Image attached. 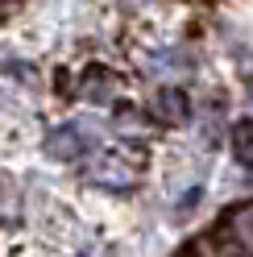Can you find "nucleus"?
<instances>
[{"mask_svg": "<svg viewBox=\"0 0 253 257\" xmlns=\"http://www.w3.org/2000/svg\"><path fill=\"white\" fill-rule=\"evenodd\" d=\"M21 216V191H17V179L9 170H0V228L17 224Z\"/></svg>", "mask_w": 253, "mask_h": 257, "instance_id": "nucleus-6", "label": "nucleus"}, {"mask_svg": "<svg viewBox=\"0 0 253 257\" xmlns=\"http://www.w3.org/2000/svg\"><path fill=\"white\" fill-rule=\"evenodd\" d=\"M79 91H83V100H91V104H112L116 91H120V75L108 71V67H87L83 79H79Z\"/></svg>", "mask_w": 253, "mask_h": 257, "instance_id": "nucleus-5", "label": "nucleus"}, {"mask_svg": "<svg viewBox=\"0 0 253 257\" xmlns=\"http://www.w3.org/2000/svg\"><path fill=\"white\" fill-rule=\"evenodd\" d=\"M87 179L96 187H104V191H133L137 179H141V170L120 150H104V154H96L87 162Z\"/></svg>", "mask_w": 253, "mask_h": 257, "instance_id": "nucleus-1", "label": "nucleus"}, {"mask_svg": "<svg viewBox=\"0 0 253 257\" xmlns=\"http://www.w3.org/2000/svg\"><path fill=\"white\" fill-rule=\"evenodd\" d=\"M232 146H236V154H253V120H241L232 128Z\"/></svg>", "mask_w": 253, "mask_h": 257, "instance_id": "nucleus-9", "label": "nucleus"}, {"mask_svg": "<svg viewBox=\"0 0 253 257\" xmlns=\"http://www.w3.org/2000/svg\"><path fill=\"white\" fill-rule=\"evenodd\" d=\"M96 141H100V133L91 124L71 120V124H58V128L46 133V154H50L54 162H75V158H83V154L96 150Z\"/></svg>", "mask_w": 253, "mask_h": 257, "instance_id": "nucleus-2", "label": "nucleus"}, {"mask_svg": "<svg viewBox=\"0 0 253 257\" xmlns=\"http://www.w3.org/2000/svg\"><path fill=\"white\" fill-rule=\"evenodd\" d=\"M208 245H212V253H203V257H249L241 240L236 245H228V240H208Z\"/></svg>", "mask_w": 253, "mask_h": 257, "instance_id": "nucleus-10", "label": "nucleus"}, {"mask_svg": "<svg viewBox=\"0 0 253 257\" xmlns=\"http://www.w3.org/2000/svg\"><path fill=\"white\" fill-rule=\"evenodd\" d=\"M0 71L13 75V79H21L25 87H34V83H38V75H34V67H29V62H9V58H5V62H0Z\"/></svg>", "mask_w": 253, "mask_h": 257, "instance_id": "nucleus-8", "label": "nucleus"}, {"mask_svg": "<svg viewBox=\"0 0 253 257\" xmlns=\"http://www.w3.org/2000/svg\"><path fill=\"white\" fill-rule=\"evenodd\" d=\"M228 236H232V240H241L245 253L253 257V203H249V207H236V212H232V220H228Z\"/></svg>", "mask_w": 253, "mask_h": 257, "instance_id": "nucleus-7", "label": "nucleus"}, {"mask_svg": "<svg viewBox=\"0 0 253 257\" xmlns=\"http://www.w3.org/2000/svg\"><path fill=\"white\" fill-rule=\"evenodd\" d=\"M150 108H154V116L162 124H187L191 120V100H187L183 87H158Z\"/></svg>", "mask_w": 253, "mask_h": 257, "instance_id": "nucleus-4", "label": "nucleus"}, {"mask_svg": "<svg viewBox=\"0 0 253 257\" xmlns=\"http://www.w3.org/2000/svg\"><path fill=\"white\" fill-rule=\"evenodd\" d=\"M146 71L154 79H187L195 71V58H191V50H183V46H162V50L146 54Z\"/></svg>", "mask_w": 253, "mask_h": 257, "instance_id": "nucleus-3", "label": "nucleus"}]
</instances>
